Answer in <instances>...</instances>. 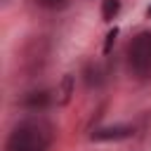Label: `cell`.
Masks as SVG:
<instances>
[{
    "label": "cell",
    "instance_id": "cell-1",
    "mask_svg": "<svg viewBox=\"0 0 151 151\" xmlns=\"http://www.w3.org/2000/svg\"><path fill=\"white\" fill-rule=\"evenodd\" d=\"M52 144V127L45 120H24L7 137V151H47Z\"/></svg>",
    "mask_w": 151,
    "mask_h": 151
},
{
    "label": "cell",
    "instance_id": "cell-2",
    "mask_svg": "<svg viewBox=\"0 0 151 151\" xmlns=\"http://www.w3.org/2000/svg\"><path fill=\"white\" fill-rule=\"evenodd\" d=\"M127 64L139 78L151 76V33H139L127 45Z\"/></svg>",
    "mask_w": 151,
    "mask_h": 151
},
{
    "label": "cell",
    "instance_id": "cell-3",
    "mask_svg": "<svg viewBox=\"0 0 151 151\" xmlns=\"http://www.w3.org/2000/svg\"><path fill=\"white\" fill-rule=\"evenodd\" d=\"M134 130L127 127V125H116V127H101L97 132H92V139L94 142H111V139H125L130 137Z\"/></svg>",
    "mask_w": 151,
    "mask_h": 151
},
{
    "label": "cell",
    "instance_id": "cell-4",
    "mask_svg": "<svg viewBox=\"0 0 151 151\" xmlns=\"http://www.w3.org/2000/svg\"><path fill=\"white\" fill-rule=\"evenodd\" d=\"M47 104H50V92L47 90H35V92L26 94V99H24L26 109H45Z\"/></svg>",
    "mask_w": 151,
    "mask_h": 151
},
{
    "label": "cell",
    "instance_id": "cell-5",
    "mask_svg": "<svg viewBox=\"0 0 151 151\" xmlns=\"http://www.w3.org/2000/svg\"><path fill=\"white\" fill-rule=\"evenodd\" d=\"M71 94H73V76H64L61 78V85L57 87V104H68L71 101Z\"/></svg>",
    "mask_w": 151,
    "mask_h": 151
},
{
    "label": "cell",
    "instance_id": "cell-6",
    "mask_svg": "<svg viewBox=\"0 0 151 151\" xmlns=\"http://www.w3.org/2000/svg\"><path fill=\"white\" fill-rule=\"evenodd\" d=\"M118 9H120V0H104V5H101V17H104V21H111V19L118 14Z\"/></svg>",
    "mask_w": 151,
    "mask_h": 151
},
{
    "label": "cell",
    "instance_id": "cell-7",
    "mask_svg": "<svg viewBox=\"0 0 151 151\" xmlns=\"http://www.w3.org/2000/svg\"><path fill=\"white\" fill-rule=\"evenodd\" d=\"M116 38H118V28L113 26L109 33H106V42H104V54H111V50H113V42H116Z\"/></svg>",
    "mask_w": 151,
    "mask_h": 151
},
{
    "label": "cell",
    "instance_id": "cell-8",
    "mask_svg": "<svg viewBox=\"0 0 151 151\" xmlns=\"http://www.w3.org/2000/svg\"><path fill=\"white\" fill-rule=\"evenodd\" d=\"M40 7H45V9H59V7H64L66 5V0H35Z\"/></svg>",
    "mask_w": 151,
    "mask_h": 151
},
{
    "label": "cell",
    "instance_id": "cell-9",
    "mask_svg": "<svg viewBox=\"0 0 151 151\" xmlns=\"http://www.w3.org/2000/svg\"><path fill=\"white\" fill-rule=\"evenodd\" d=\"M146 14H149V17H151V7H149V9H146Z\"/></svg>",
    "mask_w": 151,
    "mask_h": 151
}]
</instances>
